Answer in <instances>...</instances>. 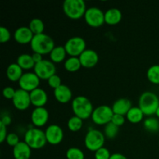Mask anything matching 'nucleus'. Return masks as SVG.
Masks as SVG:
<instances>
[{"label":"nucleus","instance_id":"obj_35","mask_svg":"<svg viewBox=\"0 0 159 159\" xmlns=\"http://www.w3.org/2000/svg\"><path fill=\"white\" fill-rule=\"evenodd\" d=\"M11 38V33L9 29L5 26L0 27V42L1 43H6Z\"/></svg>","mask_w":159,"mask_h":159},{"label":"nucleus","instance_id":"obj_36","mask_svg":"<svg viewBox=\"0 0 159 159\" xmlns=\"http://www.w3.org/2000/svg\"><path fill=\"white\" fill-rule=\"evenodd\" d=\"M48 85H49L51 88L54 89L58 88L60 85H62L61 79V78L56 74L54 75L53 76H51V77L48 79Z\"/></svg>","mask_w":159,"mask_h":159},{"label":"nucleus","instance_id":"obj_6","mask_svg":"<svg viewBox=\"0 0 159 159\" xmlns=\"http://www.w3.org/2000/svg\"><path fill=\"white\" fill-rule=\"evenodd\" d=\"M105 135L103 133L96 129L89 130L85 134L84 143L88 150L96 152L99 148L103 147L105 143Z\"/></svg>","mask_w":159,"mask_h":159},{"label":"nucleus","instance_id":"obj_38","mask_svg":"<svg viewBox=\"0 0 159 159\" xmlns=\"http://www.w3.org/2000/svg\"><path fill=\"white\" fill-rule=\"evenodd\" d=\"M111 122L116 126H117V127L123 126L124 124V123H125V116L119 114H113Z\"/></svg>","mask_w":159,"mask_h":159},{"label":"nucleus","instance_id":"obj_30","mask_svg":"<svg viewBox=\"0 0 159 159\" xmlns=\"http://www.w3.org/2000/svg\"><path fill=\"white\" fill-rule=\"evenodd\" d=\"M144 127L149 132L155 133L159 130V121L157 118L149 117L144 120Z\"/></svg>","mask_w":159,"mask_h":159},{"label":"nucleus","instance_id":"obj_10","mask_svg":"<svg viewBox=\"0 0 159 159\" xmlns=\"http://www.w3.org/2000/svg\"><path fill=\"white\" fill-rule=\"evenodd\" d=\"M34 70V72L40 79L48 80L51 76L56 74L55 64L51 61L47 60V59H43L39 63L36 64Z\"/></svg>","mask_w":159,"mask_h":159},{"label":"nucleus","instance_id":"obj_2","mask_svg":"<svg viewBox=\"0 0 159 159\" xmlns=\"http://www.w3.org/2000/svg\"><path fill=\"white\" fill-rule=\"evenodd\" d=\"M30 47L34 53H38L43 55L50 54L55 46L52 37L43 33L34 35L30 43Z\"/></svg>","mask_w":159,"mask_h":159},{"label":"nucleus","instance_id":"obj_14","mask_svg":"<svg viewBox=\"0 0 159 159\" xmlns=\"http://www.w3.org/2000/svg\"><path fill=\"white\" fill-rule=\"evenodd\" d=\"M49 119V113L48 110L43 107H35L31 113V121L35 127H41L48 123Z\"/></svg>","mask_w":159,"mask_h":159},{"label":"nucleus","instance_id":"obj_26","mask_svg":"<svg viewBox=\"0 0 159 159\" xmlns=\"http://www.w3.org/2000/svg\"><path fill=\"white\" fill-rule=\"evenodd\" d=\"M64 66L65 70L69 72H75L82 67L79 57H69L65 61Z\"/></svg>","mask_w":159,"mask_h":159},{"label":"nucleus","instance_id":"obj_18","mask_svg":"<svg viewBox=\"0 0 159 159\" xmlns=\"http://www.w3.org/2000/svg\"><path fill=\"white\" fill-rule=\"evenodd\" d=\"M131 107V102L127 98H120L116 99L112 106L114 114L123 115V116H126Z\"/></svg>","mask_w":159,"mask_h":159},{"label":"nucleus","instance_id":"obj_33","mask_svg":"<svg viewBox=\"0 0 159 159\" xmlns=\"http://www.w3.org/2000/svg\"><path fill=\"white\" fill-rule=\"evenodd\" d=\"M110 151L105 147L101 148L95 152V159H110Z\"/></svg>","mask_w":159,"mask_h":159},{"label":"nucleus","instance_id":"obj_8","mask_svg":"<svg viewBox=\"0 0 159 159\" xmlns=\"http://www.w3.org/2000/svg\"><path fill=\"white\" fill-rule=\"evenodd\" d=\"M84 18L89 26L97 28L105 23V12L99 8L93 6L86 9Z\"/></svg>","mask_w":159,"mask_h":159},{"label":"nucleus","instance_id":"obj_20","mask_svg":"<svg viewBox=\"0 0 159 159\" xmlns=\"http://www.w3.org/2000/svg\"><path fill=\"white\" fill-rule=\"evenodd\" d=\"M31 150V148L25 141H20L12 149V155L15 159H30Z\"/></svg>","mask_w":159,"mask_h":159},{"label":"nucleus","instance_id":"obj_40","mask_svg":"<svg viewBox=\"0 0 159 159\" xmlns=\"http://www.w3.org/2000/svg\"><path fill=\"white\" fill-rule=\"evenodd\" d=\"M0 122H1L2 124H4L5 126H6V127H7V126H9V124L12 123V119H11V117L9 116V115L6 114V115H4V116L2 117Z\"/></svg>","mask_w":159,"mask_h":159},{"label":"nucleus","instance_id":"obj_1","mask_svg":"<svg viewBox=\"0 0 159 159\" xmlns=\"http://www.w3.org/2000/svg\"><path fill=\"white\" fill-rule=\"evenodd\" d=\"M71 108L75 116L82 120L89 118L94 110L91 101L84 96H78L73 99L71 102Z\"/></svg>","mask_w":159,"mask_h":159},{"label":"nucleus","instance_id":"obj_4","mask_svg":"<svg viewBox=\"0 0 159 159\" xmlns=\"http://www.w3.org/2000/svg\"><path fill=\"white\" fill-rule=\"evenodd\" d=\"M24 141L31 149H40L48 143L45 132L37 127L28 129L25 133Z\"/></svg>","mask_w":159,"mask_h":159},{"label":"nucleus","instance_id":"obj_39","mask_svg":"<svg viewBox=\"0 0 159 159\" xmlns=\"http://www.w3.org/2000/svg\"><path fill=\"white\" fill-rule=\"evenodd\" d=\"M6 126L4 124H2L0 122V142L3 143L4 141L6 140V137H7V128Z\"/></svg>","mask_w":159,"mask_h":159},{"label":"nucleus","instance_id":"obj_25","mask_svg":"<svg viewBox=\"0 0 159 159\" xmlns=\"http://www.w3.org/2000/svg\"><path fill=\"white\" fill-rule=\"evenodd\" d=\"M144 115L142 110L140 109L139 107H132L127 114L126 115V118L129 122L132 123V124H138L142 121Z\"/></svg>","mask_w":159,"mask_h":159},{"label":"nucleus","instance_id":"obj_9","mask_svg":"<svg viewBox=\"0 0 159 159\" xmlns=\"http://www.w3.org/2000/svg\"><path fill=\"white\" fill-rule=\"evenodd\" d=\"M64 47L70 57H79L86 50V43L82 37H72L67 40Z\"/></svg>","mask_w":159,"mask_h":159},{"label":"nucleus","instance_id":"obj_19","mask_svg":"<svg viewBox=\"0 0 159 159\" xmlns=\"http://www.w3.org/2000/svg\"><path fill=\"white\" fill-rule=\"evenodd\" d=\"M54 95L57 101L61 103H67L72 99V92L71 89L64 84L54 89Z\"/></svg>","mask_w":159,"mask_h":159},{"label":"nucleus","instance_id":"obj_44","mask_svg":"<svg viewBox=\"0 0 159 159\" xmlns=\"http://www.w3.org/2000/svg\"><path fill=\"white\" fill-rule=\"evenodd\" d=\"M158 146H159V141H158Z\"/></svg>","mask_w":159,"mask_h":159},{"label":"nucleus","instance_id":"obj_22","mask_svg":"<svg viewBox=\"0 0 159 159\" xmlns=\"http://www.w3.org/2000/svg\"><path fill=\"white\" fill-rule=\"evenodd\" d=\"M23 75V69L17 63L10 64L6 69V76L12 82H19Z\"/></svg>","mask_w":159,"mask_h":159},{"label":"nucleus","instance_id":"obj_29","mask_svg":"<svg viewBox=\"0 0 159 159\" xmlns=\"http://www.w3.org/2000/svg\"><path fill=\"white\" fill-rule=\"evenodd\" d=\"M82 126H83V120L75 115L71 116L68 121V127L71 132L79 131L82 129Z\"/></svg>","mask_w":159,"mask_h":159},{"label":"nucleus","instance_id":"obj_3","mask_svg":"<svg viewBox=\"0 0 159 159\" xmlns=\"http://www.w3.org/2000/svg\"><path fill=\"white\" fill-rule=\"evenodd\" d=\"M139 107L146 116L155 114L159 107L158 96L153 92H144L139 98Z\"/></svg>","mask_w":159,"mask_h":159},{"label":"nucleus","instance_id":"obj_11","mask_svg":"<svg viewBox=\"0 0 159 159\" xmlns=\"http://www.w3.org/2000/svg\"><path fill=\"white\" fill-rule=\"evenodd\" d=\"M40 79L34 72H25L19 81L20 89L29 93L39 88Z\"/></svg>","mask_w":159,"mask_h":159},{"label":"nucleus","instance_id":"obj_16","mask_svg":"<svg viewBox=\"0 0 159 159\" xmlns=\"http://www.w3.org/2000/svg\"><path fill=\"white\" fill-rule=\"evenodd\" d=\"M34 37V34H33L29 26H20L14 32V39L20 44L30 43Z\"/></svg>","mask_w":159,"mask_h":159},{"label":"nucleus","instance_id":"obj_37","mask_svg":"<svg viewBox=\"0 0 159 159\" xmlns=\"http://www.w3.org/2000/svg\"><path fill=\"white\" fill-rule=\"evenodd\" d=\"M16 90H15L11 86L5 87V88L3 89L2 91L3 96L8 99H12L16 94Z\"/></svg>","mask_w":159,"mask_h":159},{"label":"nucleus","instance_id":"obj_23","mask_svg":"<svg viewBox=\"0 0 159 159\" xmlns=\"http://www.w3.org/2000/svg\"><path fill=\"white\" fill-rule=\"evenodd\" d=\"M16 63L21 67L23 70H30L31 68H34L35 62L31 54H22L19 55L17 57Z\"/></svg>","mask_w":159,"mask_h":159},{"label":"nucleus","instance_id":"obj_27","mask_svg":"<svg viewBox=\"0 0 159 159\" xmlns=\"http://www.w3.org/2000/svg\"><path fill=\"white\" fill-rule=\"evenodd\" d=\"M28 26H29V28L31 30V31H32L34 35L43 34V30H44V23H43L41 19L39 18L33 19L30 22Z\"/></svg>","mask_w":159,"mask_h":159},{"label":"nucleus","instance_id":"obj_15","mask_svg":"<svg viewBox=\"0 0 159 159\" xmlns=\"http://www.w3.org/2000/svg\"><path fill=\"white\" fill-rule=\"evenodd\" d=\"M82 66L86 68H91L96 66L99 62V55L97 52L93 49H86L79 56Z\"/></svg>","mask_w":159,"mask_h":159},{"label":"nucleus","instance_id":"obj_17","mask_svg":"<svg viewBox=\"0 0 159 159\" xmlns=\"http://www.w3.org/2000/svg\"><path fill=\"white\" fill-rule=\"evenodd\" d=\"M31 104L35 107H43L48 102V94L41 88H37L30 93Z\"/></svg>","mask_w":159,"mask_h":159},{"label":"nucleus","instance_id":"obj_34","mask_svg":"<svg viewBox=\"0 0 159 159\" xmlns=\"http://www.w3.org/2000/svg\"><path fill=\"white\" fill-rule=\"evenodd\" d=\"M6 143L9 144L11 147L14 148L16 145L19 144L20 142V138H19L18 135L15 133H10L8 134L7 137H6Z\"/></svg>","mask_w":159,"mask_h":159},{"label":"nucleus","instance_id":"obj_7","mask_svg":"<svg viewBox=\"0 0 159 159\" xmlns=\"http://www.w3.org/2000/svg\"><path fill=\"white\" fill-rule=\"evenodd\" d=\"M113 113V109L108 105H101L94 109L91 117L93 122L97 125H107L111 122Z\"/></svg>","mask_w":159,"mask_h":159},{"label":"nucleus","instance_id":"obj_13","mask_svg":"<svg viewBox=\"0 0 159 159\" xmlns=\"http://www.w3.org/2000/svg\"><path fill=\"white\" fill-rule=\"evenodd\" d=\"M13 105L17 110H25L30 107L31 104L30 95L27 91L19 89L16 91V94L12 99Z\"/></svg>","mask_w":159,"mask_h":159},{"label":"nucleus","instance_id":"obj_12","mask_svg":"<svg viewBox=\"0 0 159 159\" xmlns=\"http://www.w3.org/2000/svg\"><path fill=\"white\" fill-rule=\"evenodd\" d=\"M47 141L52 145L61 144L64 138V131L61 127L57 124H51L45 130Z\"/></svg>","mask_w":159,"mask_h":159},{"label":"nucleus","instance_id":"obj_43","mask_svg":"<svg viewBox=\"0 0 159 159\" xmlns=\"http://www.w3.org/2000/svg\"><path fill=\"white\" fill-rule=\"evenodd\" d=\"M155 115H156V116H158V117L159 118V107L158 108V110H157L156 113H155Z\"/></svg>","mask_w":159,"mask_h":159},{"label":"nucleus","instance_id":"obj_5","mask_svg":"<svg viewBox=\"0 0 159 159\" xmlns=\"http://www.w3.org/2000/svg\"><path fill=\"white\" fill-rule=\"evenodd\" d=\"M62 8L65 15L71 20H79L84 16L87 9L83 0H65Z\"/></svg>","mask_w":159,"mask_h":159},{"label":"nucleus","instance_id":"obj_28","mask_svg":"<svg viewBox=\"0 0 159 159\" xmlns=\"http://www.w3.org/2000/svg\"><path fill=\"white\" fill-rule=\"evenodd\" d=\"M147 78L152 83L159 84V65H154L151 66L147 71Z\"/></svg>","mask_w":159,"mask_h":159},{"label":"nucleus","instance_id":"obj_32","mask_svg":"<svg viewBox=\"0 0 159 159\" xmlns=\"http://www.w3.org/2000/svg\"><path fill=\"white\" fill-rule=\"evenodd\" d=\"M67 159H85V154L79 148H70L66 152Z\"/></svg>","mask_w":159,"mask_h":159},{"label":"nucleus","instance_id":"obj_31","mask_svg":"<svg viewBox=\"0 0 159 159\" xmlns=\"http://www.w3.org/2000/svg\"><path fill=\"white\" fill-rule=\"evenodd\" d=\"M118 132H119V127L113 124L112 122L107 124L104 127V135L109 139L116 138V135L118 134Z\"/></svg>","mask_w":159,"mask_h":159},{"label":"nucleus","instance_id":"obj_42","mask_svg":"<svg viewBox=\"0 0 159 159\" xmlns=\"http://www.w3.org/2000/svg\"><path fill=\"white\" fill-rule=\"evenodd\" d=\"M110 159H127L125 155L120 153H113L112 154Z\"/></svg>","mask_w":159,"mask_h":159},{"label":"nucleus","instance_id":"obj_24","mask_svg":"<svg viewBox=\"0 0 159 159\" xmlns=\"http://www.w3.org/2000/svg\"><path fill=\"white\" fill-rule=\"evenodd\" d=\"M66 50L64 46H56L50 53V57L52 62L55 63H61L65 60L66 57Z\"/></svg>","mask_w":159,"mask_h":159},{"label":"nucleus","instance_id":"obj_41","mask_svg":"<svg viewBox=\"0 0 159 159\" xmlns=\"http://www.w3.org/2000/svg\"><path fill=\"white\" fill-rule=\"evenodd\" d=\"M32 57L34 62H35V64L39 63V62H40L41 61L43 60V55L40 54H38V53H34V54H32Z\"/></svg>","mask_w":159,"mask_h":159},{"label":"nucleus","instance_id":"obj_21","mask_svg":"<svg viewBox=\"0 0 159 159\" xmlns=\"http://www.w3.org/2000/svg\"><path fill=\"white\" fill-rule=\"evenodd\" d=\"M122 20V12L117 8H110L105 12V23L109 25H116Z\"/></svg>","mask_w":159,"mask_h":159}]
</instances>
